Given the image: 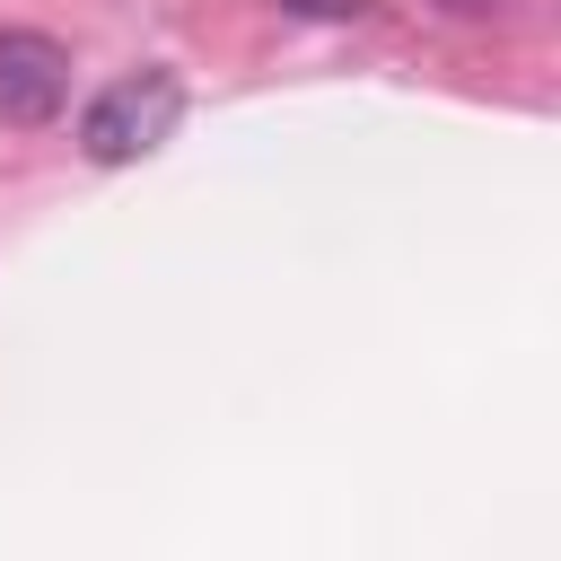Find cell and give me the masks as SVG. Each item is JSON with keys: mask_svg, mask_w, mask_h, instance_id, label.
<instances>
[{"mask_svg": "<svg viewBox=\"0 0 561 561\" xmlns=\"http://www.w3.org/2000/svg\"><path fill=\"white\" fill-rule=\"evenodd\" d=\"M438 9H456V18H491L500 0H438Z\"/></svg>", "mask_w": 561, "mask_h": 561, "instance_id": "277c9868", "label": "cell"}, {"mask_svg": "<svg viewBox=\"0 0 561 561\" xmlns=\"http://www.w3.org/2000/svg\"><path fill=\"white\" fill-rule=\"evenodd\" d=\"M280 9H289V18H324V26H333V18H359L368 0H280Z\"/></svg>", "mask_w": 561, "mask_h": 561, "instance_id": "3957f363", "label": "cell"}, {"mask_svg": "<svg viewBox=\"0 0 561 561\" xmlns=\"http://www.w3.org/2000/svg\"><path fill=\"white\" fill-rule=\"evenodd\" d=\"M175 123H184V79H175V70H131V79H114V88L88 96L79 149H88L96 167H131V158H149Z\"/></svg>", "mask_w": 561, "mask_h": 561, "instance_id": "6da1fadb", "label": "cell"}, {"mask_svg": "<svg viewBox=\"0 0 561 561\" xmlns=\"http://www.w3.org/2000/svg\"><path fill=\"white\" fill-rule=\"evenodd\" d=\"M70 105V53L35 26H0V123L44 131Z\"/></svg>", "mask_w": 561, "mask_h": 561, "instance_id": "7a4b0ae2", "label": "cell"}]
</instances>
